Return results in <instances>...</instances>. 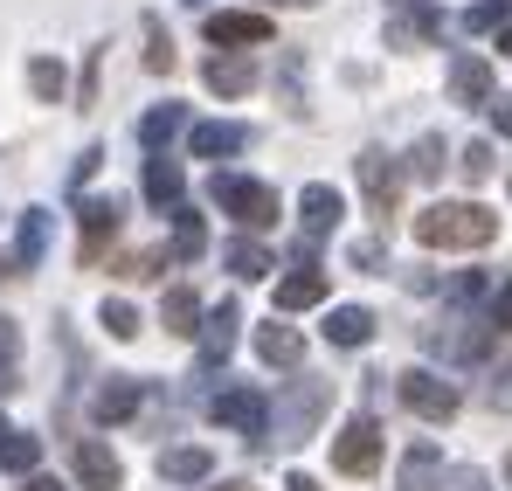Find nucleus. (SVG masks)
<instances>
[{"label":"nucleus","mask_w":512,"mask_h":491,"mask_svg":"<svg viewBox=\"0 0 512 491\" xmlns=\"http://www.w3.org/2000/svg\"><path fill=\"white\" fill-rule=\"evenodd\" d=\"M180 222H173V263H194L201 249H208V229H201V215L194 208H173Z\"/></svg>","instance_id":"nucleus-29"},{"label":"nucleus","mask_w":512,"mask_h":491,"mask_svg":"<svg viewBox=\"0 0 512 491\" xmlns=\"http://www.w3.org/2000/svg\"><path fill=\"white\" fill-rule=\"evenodd\" d=\"M160 326L180 332V339H187V332H201V298H194L187 284H173L167 298H160Z\"/></svg>","instance_id":"nucleus-25"},{"label":"nucleus","mask_w":512,"mask_h":491,"mask_svg":"<svg viewBox=\"0 0 512 491\" xmlns=\"http://www.w3.org/2000/svg\"><path fill=\"white\" fill-rule=\"evenodd\" d=\"M374 464H381V422H374V415H353L340 436H333V471L367 478Z\"/></svg>","instance_id":"nucleus-4"},{"label":"nucleus","mask_w":512,"mask_h":491,"mask_svg":"<svg viewBox=\"0 0 512 491\" xmlns=\"http://www.w3.org/2000/svg\"><path fill=\"white\" fill-rule=\"evenodd\" d=\"M492 132L512 139V97H492Z\"/></svg>","instance_id":"nucleus-42"},{"label":"nucleus","mask_w":512,"mask_h":491,"mask_svg":"<svg viewBox=\"0 0 512 491\" xmlns=\"http://www.w3.org/2000/svg\"><path fill=\"white\" fill-rule=\"evenodd\" d=\"M499 236V215L485 201H436L416 215V243L423 249H485Z\"/></svg>","instance_id":"nucleus-1"},{"label":"nucleus","mask_w":512,"mask_h":491,"mask_svg":"<svg viewBox=\"0 0 512 491\" xmlns=\"http://www.w3.org/2000/svg\"><path fill=\"white\" fill-rule=\"evenodd\" d=\"M353 173H360V194H367V208H374V215H395V201H402V166L388 160L381 146H367V153L353 160Z\"/></svg>","instance_id":"nucleus-5"},{"label":"nucleus","mask_w":512,"mask_h":491,"mask_svg":"<svg viewBox=\"0 0 512 491\" xmlns=\"http://www.w3.org/2000/svg\"><path fill=\"white\" fill-rule=\"evenodd\" d=\"M284 491H319V478H305V471H291V478H284Z\"/></svg>","instance_id":"nucleus-45"},{"label":"nucleus","mask_w":512,"mask_h":491,"mask_svg":"<svg viewBox=\"0 0 512 491\" xmlns=\"http://www.w3.org/2000/svg\"><path fill=\"white\" fill-rule=\"evenodd\" d=\"M208 415L222 422V429H236V436H270V402L256 395V388H222Z\"/></svg>","instance_id":"nucleus-6"},{"label":"nucleus","mask_w":512,"mask_h":491,"mask_svg":"<svg viewBox=\"0 0 512 491\" xmlns=\"http://www.w3.org/2000/svg\"><path fill=\"white\" fill-rule=\"evenodd\" d=\"M21 491H63V485H56V478H42V471H35V478H28V485H21Z\"/></svg>","instance_id":"nucleus-46"},{"label":"nucleus","mask_w":512,"mask_h":491,"mask_svg":"<svg viewBox=\"0 0 512 491\" xmlns=\"http://www.w3.org/2000/svg\"><path fill=\"white\" fill-rule=\"evenodd\" d=\"M450 97L492 111V97H499V90H492V63H485V56H457V63H450Z\"/></svg>","instance_id":"nucleus-15"},{"label":"nucleus","mask_w":512,"mask_h":491,"mask_svg":"<svg viewBox=\"0 0 512 491\" xmlns=\"http://www.w3.org/2000/svg\"><path fill=\"white\" fill-rule=\"evenodd\" d=\"M256 360H263V367H298V360H305V332L277 326V319L256 326Z\"/></svg>","instance_id":"nucleus-17"},{"label":"nucleus","mask_w":512,"mask_h":491,"mask_svg":"<svg viewBox=\"0 0 512 491\" xmlns=\"http://www.w3.org/2000/svg\"><path fill=\"white\" fill-rule=\"evenodd\" d=\"M409 173H416V180H436V173H443V139H436V132H429V139H416V160H409Z\"/></svg>","instance_id":"nucleus-36"},{"label":"nucleus","mask_w":512,"mask_h":491,"mask_svg":"<svg viewBox=\"0 0 512 491\" xmlns=\"http://www.w3.org/2000/svg\"><path fill=\"white\" fill-rule=\"evenodd\" d=\"M457 173H464V180H492V173H499V160H492V146H485V139H471V146L457 153Z\"/></svg>","instance_id":"nucleus-34"},{"label":"nucleus","mask_w":512,"mask_h":491,"mask_svg":"<svg viewBox=\"0 0 512 491\" xmlns=\"http://www.w3.org/2000/svg\"><path fill=\"white\" fill-rule=\"evenodd\" d=\"M326 339H333V346H367V339H374V312H367V305H333V312H326Z\"/></svg>","instance_id":"nucleus-22"},{"label":"nucleus","mask_w":512,"mask_h":491,"mask_svg":"<svg viewBox=\"0 0 512 491\" xmlns=\"http://www.w3.org/2000/svg\"><path fill=\"white\" fill-rule=\"evenodd\" d=\"M167 256H173V249H139V256H125V263H118V277H153Z\"/></svg>","instance_id":"nucleus-38"},{"label":"nucleus","mask_w":512,"mask_h":491,"mask_svg":"<svg viewBox=\"0 0 512 491\" xmlns=\"http://www.w3.org/2000/svg\"><path fill=\"white\" fill-rule=\"evenodd\" d=\"M35 464H42V436H0V471H21V478H35Z\"/></svg>","instance_id":"nucleus-27"},{"label":"nucleus","mask_w":512,"mask_h":491,"mask_svg":"<svg viewBox=\"0 0 512 491\" xmlns=\"http://www.w3.org/2000/svg\"><path fill=\"white\" fill-rule=\"evenodd\" d=\"M512 0H478V7H464V28H471V35H485V28H499V35H506L512 21Z\"/></svg>","instance_id":"nucleus-32"},{"label":"nucleus","mask_w":512,"mask_h":491,"mask_svg":"<svg viewBox=\"0 0 512 491\" xmlns=\"http://www.w3.org/2000/svg\"><path fill=\"white\" fill-rule=\"evenodd\" d=\"M443 491H492V478H485V471H450Z\"/></svg>","instance_id":"nucleus-41"},{"label":"nucleus","mask_w":512,"mask_h":491,"mask_svg":"<svg viewBox=\"0 0 512 491\" xmlns=\"http://www.w3.org/2000/svg\"><path fill=\"white\" fill-rule=\"evenodd\" d=\"M180 132H194V125H187V104H153V111L139 118V139H146L153 153H160V146H173Z\"/></svg>","instance_id":"nucleus-23"},{"label":"nucleus","mask_w":512,"mask_h":491,"mask_svg":"<svg viewBox=\"0 0 512 491\" xmlns=\"http://www.w3.org/2000/svg\"><path fill=\"white\" fill-rule=\"evenodd\" d=\"M215 471V457L201 450V443H180V450H160V478L167 485H201Z\"/></svg>","instance_id":"nucleus-21"},{"label":"nucleus","mask_w":512,"mask_h":491,"mask_svg":"<svg viewBox=\"0 0 512 491\" xmlns=\"http://www.w3.org/2000/svg\"><path fill=\"white\" fill-rule=\"evenodd\" d=\"M201 77H208V90H215V97H243V90L256 83V63H250V56H215Z\"/></svg>","instance_id":"nucleus-24"},{"label":"nucleus","mask_w":512,"mask_h":491,"mask_svg":"<svg viewBox=\"0 0 512 491\" xmlns=\"http://www.w3.org/2000/svg\"><path fill=\"white\" fill-rule=\"evenodd\" d=\"M146 70H153V77L173 70V35L160 28V14H146Z\"/></svg>","instance_id":"nucleus-31"},{"label":"nucleus","mask_w":512,"mask_h":491,"mask_svg":"<svg viewBox=\"0 0 512 491\" xmlns=\"http://www.w3.org/2000/svg\"><path fill=\"white\" fill-rule=\"evenodd\" d=\"M326 305V270L319 263H298L291 277H277V312H312Z\"/></svg>","instance_id":"nucleus-14"},{"label":"nucleus","mask_w":512,"mask_h":491,"mask_svg":"<svg viewBox=\"0 0 512 491\" xmlns=\"http://www.w3.org/2000/svg\"><path fill=\"white\" fill-rule=\"evenodd\" d=\"M180 194H187V173H180V160L153 153V160H146V201H153V208H180Z\"/></svg>","instance_id":"nucleus-20"},{"label":"nucleus","mask_w":512,"mask_h":491,"mask_svg":"<svg viewBox=\"0 0 512 491\" xmlns=\"http://www.w3.org/2000/svg\"><path fill=\"white\" fill-rule=\"evenodd\" d=\"M346 263H353V270H381V263H388V243H381V236H360V243H346Z\"/></svg>","instance_id":"nucleus-37"},{"label":"nucleus","mask_w":512,"mask_h":491,"mask_svg":"<svg viewBox=\"0 0 512 491\" xmlns=\"http://www.w3.org/2000/svg\"><path fill=\"white\" fill-rule=\"evenodd\" d=\"M97 319H104L111 339H132V332H139V312H132L125 298H104V312H97Z\"/></svg>","instance_id":"nucleus-35"},{"label":"nucleus","mask_w":512,"mask_h":491,"mask_svg":"<svg viewBox=\"0 0 512 491\" xmlns=\"http://www.w3.org/2000/svg\"><path fill=\"white\" fill-rule=\"evenodd\" d=\"M215 208L229 215V222H243V229H270L277 222V187H263V180H243V173H215Z\"/></svg>","instance_id":"nucleus-2"},{"label":"nucleus","mask_w":512,"mask_h":491,"mask_svg":"<svg viewBox=\"0 0 512 491\" xmlns=\"http://www.w3.org/2000/svg\"><path fill=\"white\" fill-rule=\"evenodd\" d=\"M28 90H35L42 104H63V90H70L63 63H56V56H35V63H28Z\"/></svg>","instance_id":"nucleus-30"},{"label":"nucleus","mask_w":512,"mask_h":491,"mask_svg":"<svg viewBox=\"0 0 512 491\" xmlns=\"http://www.w3.org/2000/svg\"><path fill=\"white\" fill-rule=\"evenodd\" d=\"M222 263H229L236 277H270V270H277V256H270L263 243H250V236H243V243H229V249H222Z\"/></svg>","instance_id":"nucleus-28"},{"label":"nucleus","mask_w":512,"mask_h":491,"mask_svg":"<svg viewBox=\"0 0 512 491\" xmlns=\"http://www.w3.org/2000/svg\"><path fill=\"white\" fill-rule=\"evenodd\" d=\"M236 326H243V312H236V298H222V305L201 319V367H222V360L236 353Z\"/></svg>","instance_id":"nucleus-12"},{"label":"nucleus","mask_w":512,"mask_h":491,"mask_svg":"<svg viewBox=\"0 0 512 491\" xmlns=\"http://www.w3.org/2000/svg\"><path fill=\"white\" fill-rule=\"evenodd\" d=\"M187 7H201V0H187Z\"/></svg>","instance_id":"nucleus-51"},{"label":"nucleus","mask_w":512,"mask_h":491,"mask_svg":"<svg viewBox=\"0 0 512 491\" xmlns=\"http://www.w3.org/2000/svg\"><path fill=\"white\" fill-rule=\"evenodd\" d=\"M395 491H443V450H436V443H409Z\"/></svg>","instance_id":"nucleus-18"},{"label":"nucleus","mask_w":512,"mask_h":491,"mask_svg":"<svg viewBox=\"0 0 512 491\" xmlns=\"http://www.w3.org/2000/svg\"><path fill=\"white\" fill-rule=\"evenodd\" d=\"M450 291H457V298H464V305H471V298H485V270H471V277H457V284H450Z\"/></svg>","instance_id":"nucleus-43"},{"label":"nucleus","mask_w":512,"mask_h":491,"mask_svg":"<svg viewBox=\"0 0 512 491\" xmlns=\"http://www.w3.org/2000/svg\"><path fill=\"white\" fill-rule=\"evenodd\" d=\"M77 222H84V263H97L104 236H118V222H125V201L118 194H77Z\"/></svg>","instance_id":"nucleus-7"},{"label":"nucleus","mask_w":512,"mask_h":491,"mask_svg":"<svg viewBox=\"0 0 512 491\" xmlns=\"http://www.w3.org/2000/svg\"><path fill=\"white\" fill-rule=\"evenodd\" d=\"M208 42H215V49H256V42H270V14H256V7L208 14Z\"/></svg>","instance_id":"nucleus-8"},{"label":"nucleus","mask_w":512,"mask_h":491,"mask_svg":"<svg viewBox=\"0 0 512 491\" xmlns=\"http://www.w3.org/2000/svg\"><path fill=\"white\" fill-rule=\"evenodd\" d=\"M42 249H49V215H42V208H28V215H21V243H14V263H21V270H35V263H42Z\"/></svg>","instance_id":"nucleus-26"},{"label":"nucleus","mask_w":512,"mask_h":491,"mask_svg":"<svg viewBox=\"0 0 512 491\" xmlns=\"http://www.w3.org/2000/svg\"><path fill=\"white\" fill-rule=\"evenodd\" d=\"M402 409L423 415V422H450V415L464 409V395H457V381H443V374H429V367H409V374H402Z\"/></svg>","instance_id":"nucleus-3"},{"label":"nucleus","mask_w":512,"mask_h":491,"mask_svg":"<svg viewBox=\"0 0 512 491\" xmlns=\"http://www.w3.org/2000/svg\"><path fill=\"white\" fill-rule=\"evenodd\" d=\"M139 402H146V388H139L132 374H118V381H104V388L90 395V415H97V422H125V415H139Z\"/></svg>","instance_id":"nucleus-19"},{"label":"nucleus","mask_w":512,"mask_h":491,"mask_svg":"<svg viewBox=\"0 0 512 491\" xmlns=\"http://www.w3.org/2000/svg\"><path fill=\"white\" fill-rule=\"evenodd\" d=\"M436 353H450V360H485V332H443L436 326Z\"/></svg>","instance_id":"nucleus-33"},{"label":"nucleus","mask_w":512,"mask_h":491,"mask_svg":"<svg viewBox=\"0 0 512 491\" xmlns=\"http://www.w3.org/2000/svg\"><path fill=\"white\" fill-rule=\"evenodd\" d=\"M319 409H326V381H312V388H298L291 402H284V415H277V443H298L312 422H319Z\"/></svg>","instance_id":"nucleus-16"},{"label":"nucleus","mask_w":512,"mask_h":491,"mask_svg":"<svg viewBox=\"0 0 512 491\" xmlns=\"http://www.w3.org/2000/svg\"><path fill=\"white\" fill-rule=\"evenodd\" d=\"M70 471H77V485L84 491H118L125 485V471H118V457L97 443V436H84L77 450H70Z\"/></svg>","instance_id":"nucleus-10"},{"label":"nucleus","mask_w":512,"mask_h":491,"mask_svg":"<svg viewBox=\"0 0 512 491\" xmlns=\"http://www.w3.org/2000/svg\"><path fill=\"white\" fill-rule=\"evenodd\" d=\"M492 332H512V284L492 291Z\"/></svg>","instance_id":"nucleus-40"},{"label":"nucleus","mask_w":512,"mask_h":491,"mask_svg":"<svg viewBox=\"0 0 512 491\" xmlns=\"http://www.w3.org/2000/svg\"><path fill=\"white\" fill-rule=\"evenodd\" d=\"M243 146H250V125H236V118H208V125L187 132V153L194 160H236Z\"/></svg>","instance_id":"nucleus-9"},{"label":"nucleus","mask_w":512,"mask_h":491,"mask_svg":"<svg viewBox=\"0 0 512 491\" xmlns=\"http://www.w3.org/2000/svg\"><path fill=\"white\" fill-rule=\"evenodd\" d=\"M7 388H14V367H0V395H7Z\"/></svg>","instance_id":"nucleus-47"},{"label":"nucleus","mask_w":512,"mask_h":491,"mask_svg":"<svg viewBox=\"0 0 512 491\" xmlns=\"http://www.w3.org/2000/svg\"><path fill=\"white\" fill-rule=\"evenodd\" d=\"M340 215H346L340 187H326V180H312V187L298 194V222H305V236H333V229H340Z\"/></svg>","instance_id":"nucleus-13"},{"label":"nucleus","mask_w":512,"mask_h":491,"mask_svg":"<svg viewBox=\"0 0 512 491\" xmlns=\"http://www.w3.org/2000/svg\"><path fill=\"white\" fill-rule=\"evenodd\" d=\"M499 49H506V56H512V28H506V35H499Z\"/></svg>","instance_id":"nucleus-48"},{"label":"nucleus","mask_w":512,"mask_h":491,"mask_svg":"<svg viewBox=\"0 0 512 491\" xmlns=\"http://www.w3.org/2000/svg\"><path fill=\"white\" fill-rule=\"evenodd\" d=\"M229 491H256V485H229Z\"/></svg>","instance_id":"nucleus-50"},{"label":"nucleus","mask_w":512,"mask_h":491,"mask_svg":"<svg viewBox=\"0 0 512 491\" xmlns=\"http://www.w3.org/2000/svg\"><path fill=\"white\" fill-rule=\"evenodd\" d=\"M443 28V14L429 7V0H395V14H388V49H416Z\"/></svg>","instance_id":"nucleus-11"},{"label":"nucleus","mask_w":512,"mask_h":491,"mask_svg":"<svg viewBox=\"0 0 512 491\" xmlns=\"http://www.w3.org/2000/svg\"><path fill=\"white\" fill-rule=\"evenodd\" d=\"M14 353H21V332L0 319V367H14Z\"/></svg>","instance_id":"nucleus-44"},{"label":"nucleus","mask_w":512,"mask_h":491,"mask_svg":"<svg viewBox=\"0 0 512 491\" xmlns=\"http://www.w3.org/2000/svg\"><path fill=\"white\" fill-rule=\"evenodd\" d=\"M0 436H14V429H7V415H0Z\"/></svg>","instance_id":"nucleus-49"},{"label":"nucleus","mask_w":512,"mask_h":491,"mask_svg":"<svg viewBox=\"0 0 512 491\" xmlns=\"http://www.w3.org/2000/svg\"><path fill=\"white\" fill-rule=\"evenodd\" d=\"M97 166H104V146H84V153H77V166H70V187H77V194L90 187V173H97Z\"/></svg>","instance_id":"nucleus-39"}]
</instances>
